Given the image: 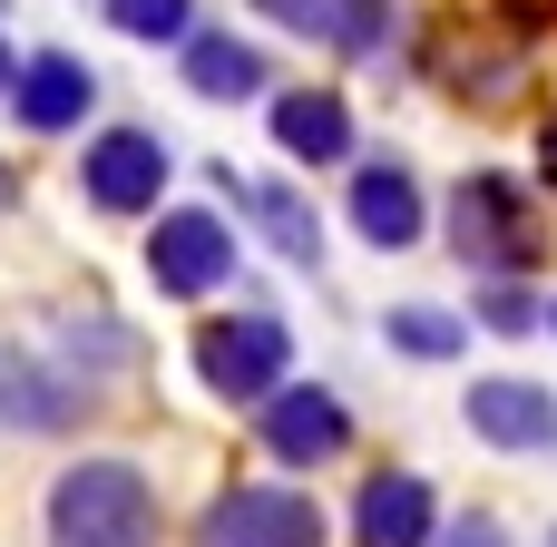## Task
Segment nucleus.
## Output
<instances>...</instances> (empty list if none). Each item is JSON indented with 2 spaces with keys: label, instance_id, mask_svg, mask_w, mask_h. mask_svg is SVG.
I'll return each mask as SVG.
<instances>
[{
  "label": "nucleus",
  "instance_id": "nucleus-1",
  "mask_svg": "<svg viewBox=\"0 0 557 547\" xmlns=\"http://www.w3.org/2000/svg\"><path fill=\"white\" fill-rule=\"evenodd\" d=\"M49 547H157V480L137 460H78L49 480Z\"/></svg>",
  "mask_w": 557,
  "mask_h": 547
},
{
  "label": "nucleus",
  "instance_id": "nucleus-2",
  "mask_svg": "<svg viewBox=\"0 0 557 547\" xmlns=\"http://www.w3.org/2000/svg\"><path fill=\"white\" fill-rule=\"evenodd\" d=\"M450 245H460V264H480V274L539 264V196H529L519 176H499V166L460 176V196H450Z\"/></svg>",
  "mask_w": 557,
  "mask_h": 547
},
{
  "label": "nucleus",
  "instance_id": "nucleus-3",
  "mask_svg": "<svg viewBox=\"0 0 557 547\" xmlns=\"http://www.w3.org/2000/svg\"><path fill=\"white\" fill-rule=\"evenodd\" d=\"M284 362H294V333H284L274 313H215V323L196 333V382H206L215 401H264V391H284Z\"/></svg>",
  "mask_w": 557,
  "mask_h": 547
},
{
  "label": "nucleus",
  "instance_id": "nucleus-4",
  "mask_svg": "<svg viewBox=\"0 0 557 547\" xmlns=\"http://www.w3.org/2000/svg\"><path fill=\"white\" fill-rule=\"evenodd\" d=\"M166 176H176V157H166L157 127H98L88 157H78V196H88L98 215H157Z\"/></svg>",
  "mask_w": 557,
  "mask_h": 547
},
{
  "label": "nucleus",
  "instance_id": "nucleus-5",
  "mask_svg": "<svg viewBox=\"0 0 557 547\" xmlns=\"http://www.w3.org/2000/svg\"><path fill=\"white\" fill-rule=\"evenodd\" d=\"M147 284L176 294V303L235 284V235H225V215H215V206H176V215H157V225H147Z\"/></svg>",
  "mask_w": 557,
  "mask_h": 547
},
{
  "label": "nucleus",
  "instance_id": "nucleus-6",
  "mask_svg": "<svg viewBox=\"0 0 557 547\" xmlns=\"http://www.w3.org/2000/svg\"><path fill=\"white\" fill-rule=\"evenodd\" d=\"M255 440H264L284 470H323V460H343V450H352V411H343V391L294 382V391H264Z\"/></svg>",
  "mask_w": 557,
  "mask_h": 547
},
{
  "label": "nucleus",
  "instance_id": "nucleus-7",
  "mask_svg": "<svg viewBox=\"0 0 557 547\" xmlns=\"http://www.w3.org/2000/svg\"><path fill=\"white\" fill-rule=\"evenodd\" d=\"M196 547H323V509L304 489H225L196 519Z\"/></svg>",
  "mask_w": 557,
  "mask_h": 547
},
{
  "label": "nucleus",
  "instance_id": "nucleus-8",
  "mask_svg": "<svg viewBox=\"0 0 557 547\" xmlns=\"http://www.w3.org/2000/svg\"><path fill=\"white\" fill-rule=\"evenodd\" d=\"M88 108H98V78H88V59H78V49H39V59H20V69H10V117H20V127H39V137H69Z\"/></svg>",
  "mask_w": 557,
  "mask_h": 547
},
{
  "label": "nucleus",
  "instance_id": "nucleus-9",
  "mask_svg": "<svg viewBox=\"0 0 557 547\" xmlns=\"http://www.w3.org/2000/svg\"><path fill=\"white\" fill-rule=\"evenodd\" d=\"M352 235H362V245H382V254H411V245L431 235L421 176H411L401 157H372V166L352 176Z\"/></svg>",
  "mask_w": 557,
  "mask_h": 547
},
{
  "label": "nucleus",
  "instance_id": "nucleus-10",
  "mask_svg": "<svg viewBox=\"0 0 557 547\" xmlns=\"http://www.w3.org/2000/svg\"><path fill=\"white\" fill-rule=\"evenodd\" d=\"M470 431L490 450H557V391L548 382H470Z\"/></svg>",
  "mask_w": 557,
  "mask_h": 547
},
{
  "label": "nucleus",
  "instance_id": "nucleus-11",
  "mask_svg": "<svg viewBox=\"0 0 557 547\" xmlns=\"http://www.w3.org/2000/svg\"><path fill=\"white\" fill-rule=\"evenodd\" d=\"M78 411H88V391H78L59 362L0 343V421H10V431H69Z\"/></svg>",
  "mask_w": 557,
  "mask_h": 547
},
{
  "label": "nucleus",
  "instance_id": "nucleus-12",
  "mask_svg": "<svg viewBox=\"0 0 557 547\" xmlns=\"http://www.w3.org/2000/svg\"><path fill=\"white\" fill-rule=\"evenodd\" d=\"M431 538H441L431 480H411V470H382V480L352 499V547H431Z\"/></svg>",
  "mask_w": 557,
  "mask_h": 547
},
{
  "label": "nucleus",
  "instance_id": "nucleus-13",
  "mask_svg": "<svg viewBox=\"0 0 557 547\" xmlns=\"http://www.w3.org/2000/svg\"><path fill=\"white\" fill-rule=\"evenodd\" d=\"M215 186L235 196V215L264 225V245H274L284 264H323V215H313L294 186H264V176H235V166H215Z\"/></svg>",
  "mask_w": 557,
  "mask_h": 547
},
{
  "label": "nucleus",
  "instance_id": "nucleus-14",
  "mask_svg": "<svg viewBox=\"0 0 557 547\" xmlns=\"http://www.w3.org/2000/svg\"><path fill=\"white\" fill-rule=\"evenodd\" d=\"M274 147L294 166H333V157H352V108L333 88H284L274 98Z\"/></svg>",
  "mask_w": 557,
  "mask_h": 547
},
{
  "label": "nucleus",
  "instance_id": "nucleus-15",
  "mask_svg": "<svg viewBox=\"0 0 557 547\" xmlns=\"http://www.w3.org/2000/svg\"><path fill=\"white\" fill-rule=\"evenodd\" d=\"M186 88L235 108V98H264V49L235 39V29H186Z\"/></svg>",
  "mask_w": 557,
  "mask_h": 547
},
{
  "label": "nucleus",
  "instance_id": "nucleus-16",
  "mask_svg": "<svg viewBox=\"0 0 557 547\" xmlns=\"http://www.w3.org/2000/svg\"><path fill=\"white\" fill-rule=\"evenodd\" d=\"M382 333H392V352H411V362H460V352H470V323L441 313V303H392Z\"/></svg>",
  "mask_w": 557,
  "mask_h": 547
},
{
  "label": "nucleus",
  "instance_id": "nucleus-17",
  "mask_svg": "<svg viewBox=\"0 0 557 547\" xmlns=\"http://www.w3.org/2000/svg\"><path fill=\"white\" fill-rule=\"evenodd\" d=\"M392 29H401V10H392V0H343V20H333V39H323V49H343V59H382V49H392Z\"/></svg>",
  "mask_w": 557,
  "mask_h": 547
},
{
  "label": "nucleus",
  "instance_id": "nucleus-18",
  "mask_svg": "<svg viewBox=\"0 0 557 547\" xmlns=\"http://www.w3.org/2000/svg\"><path fill=\"white\" fill-rule=\"evenodd\" d=\"M108 20L127 39H186L196 29V0H108Z\"/></svg>",
  "mask_w": 557,
  "mask_h": 547
},
{
  "label": "nucleus",
  "instance_id": "nucleus-19",
  "mask_svg": "<svg viewBox=\"0 0 557 547\" xmlns=\"http://www.w3.org/2000/svg\"><path fill=\"white\" fill-rule=\"evenodd\" d=\"M480 323L519 343V333H539V323H548V303H539V294H519V284H490V294H480Z\"/></svg>",
  "mask_w": 557,
  "mask_h": 547
},
{
  "label": "nucleus",
  "instance_id": "nucleus-20",
  "mask_svg": "<svg viewBox=\"0 0 557 547\" xmlns=\"http://www.w3.org/2000/svg\"><path fill=\"white\" fill-rule=\"evenodd\" d=\"M255 10L294 39H333V20H343V0H255Z\"/></svg>",
  "mask_w": 557,
  "mask_h": 547
},
{
  "label": "nucleus",
  "instance_id": "nucleus-21",
  "mask_svg": "<svg viewBox=\"0 0 557 547\" xmlns=\"http://www.w3.org/2000/svg\"><path fill=\"white\" fill-rule=\"evenodd\" d=\"M441 547H509V529H499L490 509H470V519H450V529H441Z\"/></svg>",
  "mask_w": 557,
  "mask_h": 547
},
{
  "label": "nucleus",
  "instance_id": "nucleus-22",
  "mask_svg": "<svg viewBox=\"0 0 557 547\" xmlns=\"http://www.w3.org/2000/svg\"><path fill=\"white\" fill-rule=\"evenodd\" d=\"M539 176H548V186H557V117H548V127H539Z\"/></svg>",
  "mask_w": 557,
  "mask_h": 547
},
{
  "label": "nucleus",
  "instance_id": "nucleus-23",
  "mask_svg": "<svg viewBox=\"0 0 557 547\" xmlns=\"http://www.w3.org/2000/svg\"><path fill=\"white\" fill-rule=\"evenodd\" d=\"M10 69H20V59H10V39H0V88H10Z\"/></svg>",
  "mask_w": 557,
  "mask_h": 547
},
{
  "label": "nucleus",
  "instance_id": "nucleus-24",
  "mask_svg": "<svg viewBox=\"0 0 557 547\" xmlns=\"http://www.w3.org/2000/svg\"><path fill=\"white\" fill-rule=\"evenodd\" d=\"M10 196H20V186H10V166H0V215H10Z\"/></svg>",
  "mask_w": 557,
  "mask_h": 547
},
{
  "label": "nucleus",
  "instance_id": "nucleus-25",
  "mask_svg": "<svg viewBox=\"0 0 557 547\" xmlns=\"http://www.w3.org/2000/svg\"><path fill=\"white\" fill-rule=\"evenodd\" d=\"M548 333H557V303H548Z\"/></svg>",
  "mask_w": 557,
  "mask_h": 547
},
{
  "label": "nucleus",
  "instance_id": "nucleus-26",
  "mask_svg": "<svg viewBox=\"0 0 557 547\" xmlns=\"http://www.w3.org/2000/svg\"><path fill=\"white\" fill-rule=\"evenodd\" d=\"M548 547H557V529H548Z\"/></svg>",
  "mask_w": 557,
  "mask_h": 547
}]
</instances>
